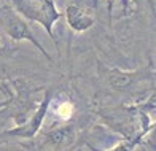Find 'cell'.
Returning <instances> with one entry per match:
<instances>
[{
	"mask_svg": "<svg viewBox=\"0 0 156 151\" xmlns=\"http://www.w3.org/2000/svg\"><path fill=\"white\" fill-rule=\"evenodd\" d=\"M45 86H30L26 80L10 78L0 81V92L5 94V100L0 104V116H6L15 126L24 124L38 107V94L45 92Z\"/></svg>",
	"mask_w": 156,
	"mask_h": 151,
	"instance_id": "cell-1",
	"label": "cell"
},
{
	"mask_svg": "<svg viewBox=\"0 0 156 151\" xmlns=\"http://www.w3.org/2000/svg\"><path fill=\"white\" fill-rule=\"evenodd\" d=\"M10 5L27 23H35L45 29L48 37L56 43L54 27L62 18L54 0H10Z\"/></svg>",
	"mask_w": 156,
	"mask_h": 151,
	"instance_id": "cell-2",
	"label": "cell"
},
{
	"mask_svg": "<svg viewBox=\"0 0 156 151\" xmlns=\"http://www.w3.org/2000/svg\"><path fill=\"white\" fill-rule=\"evenodd\" d=\"M0 32H3L6 37L15 40V41H23V40L30 41L40 51V54L45 56V59L48 62H53L51 56L48 54V51L43 48V45L35 38L34 32L29 27V23L19 13H16V10L11 5L0 3Z\"/></svg>",
	"mask_w": 156,
	"mask_h": 151,
	"instance_id": "cell-3",
	"label": "cell"
},
{
	"mask_svg": "<svg viewBox=\"0 0 156 151\" xmlns=\"http://www.w3.org/2000/svg\"><path fill=\"white\" fill-rule=\"evenodd\" d=\"M154 65L148 64V67L137 68V70H121L116 67H105L99 64V76L112 91H131V88L144 83L147 80L153 81L154 76Z\"/></svg>",
	"mask_w": 156,
	"mask_h": 151,
	"instance_id": "cell-4",
	"label": "cell"
},
{
	"mask_svg": "<svg viewBox=\"0 0 156 151\" xmlns=\"http://www.w3.org/2000/svg\"><path fill=\"white\" fill-rule=\"evenodd\" d=\"M80 129L73 123H61L46 129L38 139V151H73L78 143Z\"/></svg>",
	"mask_w": 156,
	"mask_h": 151,
	"instance_id": "cell-5",
	"label": "cell"
},
{
	"mask_svg": "<svg viewBox=\"0 0 156 151\" xmlns=\"http://www.w3.org/2000/svg\"><path fill=\"white\" fill-rule=\"evenodd\" d=\"M62 16L66 18L67 26L76 33L89 30L96 23V16L93 14V11L78 2H72L70 5H67Z\"/></svg>",
	"mask_w": 156,
	"mask_h": 151,
	"instance_id": "cell-6",
	"label": "cell"
},
{
	"mask_svg": "<svg viewBox=\"0 0 156 151\" xmlns=\"http://www.w3.org/2000/svg\"><path fill=\"white\" fill-rule=\"evenodd\" d=\"M48 113L54 114V123H69L75 114V104L70 99L62 97L56 102L54 99H51L48 107Z\"/></svg>",
	"mask_w": 156,
	"mask_h": 151,
	"instance_id": "cell-7",
	"label": "cell"
},
{
	"mask_svg": "<svg viewBox=\"0 0 156 151\" xmlns=\"http://www.w3.org/2000/svg\"><path fill=\"white\" fill-rule=\"evenodd\" d=\"M148 134H139L136 137H131V139H123L121 142H118L115 146L108 148L107 151H134L139 145H142L144 139L147 137Z\"/></svg>",
	"mask_w": 156,
	"mask_h": 151,
	"instance_id": "cell-8",
	"label": "cell"
},
{
	"mask_svg": "<svg viewBox=\"0 0 156 151\" xmlns=\"http://www.w3.org/2000/svg\"><path fill=\"white\" fill-rule=\"evenodd\" d=\"M0 48H2V41H0Z\"/></svg>",
	"mask_w": 156,
	"mask_h": 151,
	"instance_id": "cell-9",
	"label": "cell"
}]
</instances>
